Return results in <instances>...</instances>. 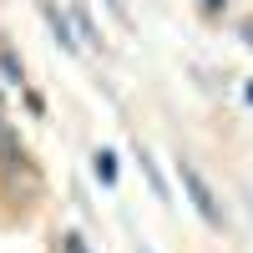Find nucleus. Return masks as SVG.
<instances>
[{"mask_svg":"<svg viewBox=\"0 0 253 253\" xmlns=\"http://www.w3.org/2000/svg\"><path fill=\"white\" fill-rule=\"evenodd\" d=\"M203 20H228V10H233V0H193Z\"/></svg>","mask_w":253,"mask_h":253,"instance_id":"obj_10","label":"nucleus"},{"mask_svg":"<svg viewBox=\"0 0 253 253\" xmlns=\"http://www.w3.org/2000/svg\"><path fill=\"white\" fill-rule=\"evenodd\" d=\"M61 5H66V15H71V31H76V41H81V51H96V56H107V36H101L96 15L86 10V0H61Z\"/></svg>","mask_w":253,"mask_h":253,"instance_id":"obj_4","label":"nucleus"},{"mask_svg":"<svg viewBox=\"0 0 253 253\" xmlns=\"http://www.w3.org/2000/svg\"><path fill=\"white\" fill-rule=\"evenodd\" d=\"M238 36H243V46L253 51V20H238Z\"/></svg>","mask_w":253,"mask_h":253,"instance_id":"obj_12","label":"nucleus"},{"mask_svg":"<svg viewBox=\"0 0 253 253\" xmlns=\"http://www.w3.org/2000/svg\"><path fill=\"white\" fill-rule=\"evenodd\" d=\"M41 198H46V172H41L36 152L20 142V132H10L0 147V203H5V213L31 218Z\"/></svg>","mask_w":253,"mask_h":253,"instance_id":"obj_1","label":"nucleus"},{"mask_svg":"<svg viewBox=\"0 0 253 253\" xmlns=\"http://www.w3.org/2000/svg\"><path fill=\"white\" fill-rule=\"evenodd\" d=\"M243 107H248V112H253V76H248V81H243Z\"/></svg>","mask_w":253,"mask_h":253,"instance_id":"obj_14","label":"nucleus"},{"mask_svg":"<svg viewBox=\"0 0 253 253\" xmlns=\"http://www.w3.org/2000/svg\"><path fill=\"white\" fill-rule=\"evenodd\" d=\"M137 253H152V248H147V243H137Z\"/></svg>","mask_w":253,"mask_h":253,"instance_id":"obj_15","label":"nucleus"},{"mask_svg":"<svg viewBox=\"0 0 253 253\" xmlns=\"http://www.w3.org/2000/svg\"><path fill=\"white\" fill-rule=\"evenodd\" d=\"M51 253H96V248H91L86 238H81V233H76V228H66V233H61V238H56V248H51Z\"/></svg>","mask_w":253,"mask_h":253,"instance_id":"obj_8","label":"nucleus"},{"mask_svg":"<svg viewBox=\"0 0 253 253\" xmlns=\"http://www.w3.org/2000/svg\"><path fill=\"white\" fill-rule=\"evenodd\" d=\"M91 177L107 187V193H117V182H122V162L112 147H91Z\"/></svg>","mask_w":253,"mask_h":253,"instance_id":"obj_7","label":"nucleus"},{"mask_svg":"<svg viewBox=\"0 0 253 253\" xmlns=\"http://www.w3.org/2000/svg\"><path fill=\"white\" fill-rule=\"evenodd\" d=\"M172 172H177V187H182V198H187V208L203 218V228L208 233H228V208H223V198H218V187L208 182V172L193 162V157H177L172 162Z\"/></svg>","mask_w":253,"mask_h":253,"instance_id":"obj_2","label":"nucleus"},{"mask_svg":"<svg viewBox=\"0 0 253 253\" xmlns=\"http://www.w3.org/2000/svg\"><path fill=\"white\" fill-rule=\"evenodd\" d=\"M101 5L112 10V20H117V26H132V10H126V0H101Z\"/></svg>","mask_w":253,"mask_h":253,"instance_id":"obj_11","label":"nucleus"},{"mask_svg":"<svg viewBox=\"0 0 253 253\" xmlns=\"http://www.w3.org/2000/svg\"><path fill=\"white\" fill-rule=\"evenodd\" d=\"M36 10H41V20H46L51 41L61 46V56H81V41H76V31H71L66 5H61V0H36Z\"/></svg>","mask_w":253,"mask_h":253,"instance_id":"obj_3","label":"nucleus"},{"mask_svg":"<svg viewBox=\"0 0 253 253\" xmlns=\"http://www.w3.org/2000/svg\"><path fill=\"white\" fill-rule=\"evenodd\" d=\"M20 101H26V112H31L36 122H46V112H51V107H46V96H41V91L31 86V81H26V86H20Z\"/></svg>","mask_w":253,"mask_h":253,"instance_id":"obj_9","label":"nucleus"},{"mask_svg":"<svg viewBox=\"0 0 253 253\" xmlns=\"http://www.w3.org/2000/svg\"><path fill=\"white\" fill-rule=\"evenodd\" d=\"M132 157H137V167H142V177H147V193H152L157 203H172V187H167V177H162V167H157V157L147 152L142 142H132Z\"/></svg>","mask_w":253,"mask_h":253,"instance_id":"obj_5","label":"nucleus"},{"mask_svg":"<svg viewBox=\"0 0 253 253\" xmlns=\"http://www.w3.org/2000/svg\"><path fill=\"white\" fill-rule=\"evenodd\" d=\"M0 81H5V86L10 91H20V86H26V61H20V51H15V41L10 36H0Z\"/></svg>","mask_w":253,"mask_h":253,"instance_id":"obj_6","label":"nucleus"},{"mask_svg":"<svg viewBox=\"0 0 253 253\" xmlns=\"http://www.w3.org/2000/svg\"><path fill=\"white\" fill-rule=\"evenodd\" d=\"M10 132H15V126H10V117L0 112V147H5V137H10Z\"/></svg>","mask_w":253,"mask_h":253,"instance_id":"obj_13","label":"nucleus"}]
</instances>
